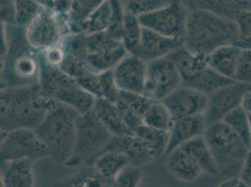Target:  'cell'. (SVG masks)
<instances>
[{"instance_id":"6da1fadb","label":"cell","mask_w":251,"mask_h":187,"mask_svg":"<svg viewBox=\"0 0 251 187\" xmlns=\"http://www.w3.org/2000/svg\"><path fill=\"white\" fill-rule=\"evenodd\" d=\"M7 50L1 57V88L30 86L40 83L41 55L26 38L25 28L1 23Z\"/></svg>"},{"instance_id":"7a4b0ae2","label":"cell","mask_w":251,"mask_h":187,"mask_svg":"<svg viewBox=\"0 0 251 187\" xmlns=\"http://www.w3.org/2000/svg\"><path fill=\"white\" fill-rule=\"evenodd\" d=\"M55 101L49 98L39 84L1 88V131L19 128L36 129Z\"/></svg>"},{"instance_id":"3957f363","label":"cell","mask_w":251,"mask_h":187,"mask_svg":"<svg viewBox=\"0 0 251 187\" xmlns=\"http://www.w3.org/2000/svg\"><path fill=\"white\" fill-rule=\"evenodd\" d=\"M239 31L234 20L200 9H190L184 46L195 54L209 56L221 47L236 45Z\"/></svg>"},{"instance_id":"277c9868","label":"cell","mask_w":251,"mask_h":187,"mask_svg":"<svg viewBox=\"0 0 251 187\" xmlns=\"http://www.w3.org/2000/svg\"><path fill=\"white\" fill-rule=\"evenodd\" d=\"M79 115L73 108L55 102L42 124L35 129L48 148L49 157L57 164L66 166L74 154Z\"/></svg>"},{"instance_id":"5b68a950","label":"cell","mask_w":251,"mask_h":187,"mask_svg":"<svg viewBox=\"0 0 251 187\" xmlns=\"http://www.w3.org/2000/svg\"><path fill=\"white\" fill-rule=\"evenodd\" d=\"M40 85L49 98L73 108L80 115L87 114L94 108L97 97L84 90L68 73L46 64L42 57Z\"/></svg>"},{"instance_id":"8992f818","label":"cell","mask_w":251,"mask_h":187,"mask_svg":"<svg viewBox=\"0 0 251 187\" xmlns=\"http://www.w3.org/2000/svg\"><path fill=\"white\" fill-rule=\"evenodd\" d=\"M113 138L114 135L101 124L93 110L79 115L74 154L66 166L79 168L92 165Z\"/></svg>"},{"instance_id":"52a82bcc","label":"cell","mask_w":251,"mask_h":187,"mask_svg":"<svg viewBox=\"0 0 251 187\" xmlns=\"http://www.w3.org/2000/svg\"><path fill=\"white\" fill-rule=\"evenodd\" d=\"M203 138L219 167L243 162L251 151L224 121L207 125Z\"/></svg>"},{"instance_id":"ba28073f","label":"cell","mask_w":251,"mask_h":187,"mask_svg":"<svg viewBox=\"0 0 251 187\" xmlns=\"http://www.w3.org/2000/svg\"><path fill=\"white\" fill-rule=\"evenodd\" d=\"M128 52L122 41L107 32L84 34V61L87 69L96 74L115 69Z\"/></svg>"},{"instance_id":"9c48e42d","label":"cell","mask_w":251,"mask_h":187,"mask_svg":"<svg viewBox=\"0 0 251 187\" xmlns=\"http://www.w3.org/2000/svg\"><path fill=\"white\" fill-rule=\"evenodd\" d=\"M26 38L32 47L42 52L72 34L70 14H59L50 8H44L39 16L25 28Z\"/></svg>"},{"instance_id":"30bf717a","label":"cell","mask_w":251,"mask_h":187,"mask_svg":"<svg viewBox=\"0 0 251 187\" xmlns=\"http://www.w3.org/2000/svg\"><path fill=\"white\" fill-rule=\"evenodd\" d=\"M0 145L1 163L15 160L36 161L50 156L48 148L35 129L19 128L1 131Z\"/></svg>"},{"instance_id":"8fae6325","label":"cell","mask_w":251,"mask_h":187,"mask_svg":"<svg viewBox=\"0 0 251 187\" xmlns=\"http://www.w3.org/2000/svg\"><path fill=\"white\" fill-rule=\"evenodd\" d=\"M189 11L184 0H171L166 6L138 18L144 28L169 38L184 40Z\"/></svg>"},{"instance_id":"7c38bea8","label":"cell","mask_w":251,"mask_h":187,"mask_svg":"<svg viewBox=\"0 0 251 187\" xmlns=\"http://www.w3.org/2000/svg\"><path fill=\"white\" fill-rule=\"evenodd\" d=\"M181 85H183L181 76L169 57L148 63L144 92L147 96L156 101H162Z\"/></svg>"},{"instance_id":"4fadbf2b","label":"cell","mask_w":251,"mask_h":187,"mask_svg":"<svg viewBox=\"0 0 251 187\" xmlns=\"http://www.w3.org/2000/svg\"><path fill=\"white\" fill-rule=\"evenodd\" d=\"M251 90V83L234 82L209 95L204 114L207 125L223 121L227 115L243 104L246 94Z\"/></svg>"},{"instance_id":"5bb4252c","label":"cell","mask_w":251,"mask_h":187,"mask_svg":"<svg viewBox=\"0 0 251 187\" xmlns=\"http://www.w3.org/2000/svg\"><path fill=\"white\" fill-rule=\"evenodd\" d=\"M208 101L209 95L185 85L178 87L162 100L174 120L204 115Z\"/></svg>"},{"instance_id":"9a60e30c","label":"cell","mask_w":251,"mask_h":187,"mask_svg":"<svg viewBox=\"0 0 251 187\" xmlns=\"http://www.w3.org/2000/svg\"><path fill=\"white\" fill-rule=\"evenodd\" d=\"M147 66L141 57L126 54L113 70L118 89L122 92L144 94L147 82Z\"/></svg>"},{"instance_id":"2e32d148","label":"cell","mask_w":251,"mask_h":187,"mask_svg":"<svg viewBox=\"0 0 251 187\" xmlns=\"http://www.w3.org/2000/svg\"><path fill=\"white\" fill-rule=\"evenodd\" d=\"M184 46V40L169 38L157 32L143 29L142 40L137 56L149 63L168 57L172 52Z\"/></svg>"},{"instance_id":"e0dca14e","label":"cell","mask_w":251,"mask_h":187,"mask_svg":"<svg viewBox=\"0 0 251 187\" xmlns=\"http://www.w3.org/2000/svg\"><path fill=\"white\" fill-rule=\"evenodd\" d=\"M104 151H118L125 155L130 165L142 166L156 160L148 146L136 135L114 136Z\"/></svg>"},{"instance_id":"ac0fdd59","label":"cell","mask_w":251,"mask_h":187,"mask_svg":"<svg viewBox=\"0 0 251 187\" xmlns=\"http://www.w3.org/2000/svg\"><path fill=\"white\" fill-rule=\"evenodd\" d=\"M206 126L207 124L204 115L175 120L171 130L169 131V143L164 157L189 140L203 136Z\"/></svg>"},{"instance_id":"d6986e66","label":"cell","mask_w":251,"mask_h":187,"mask_svg":"<svg viewBox=\"0 0 251 187\" xmlns=\"http://www.w3.org/2000/svg\"><path fill=\"white\" fill-rule=\"evenodd\" d=\"M165 163L171 174L185 183L193 182L203 173L196 160L183 147L169 153Z\"/></svg>"},{"instance_id":"ffe728a7","label":"cell","mask_w":251,"mask_h":187,"mask_svg":"<svg viewBox=\"0 0 251 187\" xmlns=\"http://www.w3.org/2000/svg\"><path fill=\"white\" fill-rule=\"evenodd\" d=\"M1 187H35L33 161L15 160L1 163Z\"/></svg>"},{"instance_id":"44dd1931","label":"cell","mask_w":251,"mask_h":187,"mask_svg":"<svg viewBox=\"0 0 251 187\" xmlns=\"http://www.w3.org/2000/svg\"><path fill=\"white\" fill-rule=\"evenodd\" d=\"M93 112L101 124L114 136L133 134L126 125L125 121L116 105L102 97L96 99Z\"/></svg>"},{"instance_id":"7402d4cb","label":"cell","mask_w":251,"mask_h":187,"mask_svg":"<svg viewBox=\"0 0 251 187\" xmlns=\"http://www.w3.org/2000/svg\"><path fill=\"white\" fill-rule=\"evenodd\" d=\"M189 9L211 11L222 17L234 20L242 11L251 9L248 0H184Z\"/></svg>"},{"instance_id":"603a6c76","label":"cell","mask_w":251,"mask_h":187,"mask_svg":"<svg viewBox=\"0 0 251 187\" xmlns=\"http://www.w3.org/2000/svg\"><path fill=\"white\" fill-rule=\"evenodd\" d=\"M234 82L235 81L226 78L220 73L217 72L210 67L209 64H207L195 73L183 85L191 87L201 93L210 95L220 88Z\"/></svg>"},{"instance_id":"cb8c5ba5","label":"cell","mask_w":251,"mask_h":187,"mask_svg":"<svg viewBox=\"0 0 251 187\" xmlns=\"http://www.w3.org/2000/svg\"><path fill=\"white\" fill-rule=\"evenodd\" d=\"M242 48L237 45L224 46L207 57L210 67L222 76L234 81Z\"/></svg>"},{"instance_id":"d4e9b609","label":"cell","mask_w":251,"mask_h":187,"mask_svg":"<svg viewBox=\"0 0 251 187\" xmlns=\"http://www.w3.org/2000/svg\"><path fill=\"white\" fill-rule=\"evenodd\" d=\"M129 165L130 162L128 158L118 151H104L95 159L92 164L100 175L112 181Z\"/></svg>"},{"instance_id":"484cf974","label":"cell","mask_w":251,"mask_h":187,"mask_svg":"<svg viewBox=\"0 0 251 187\" xmlns=\"http://www.w3.org/2000/svg\"><path fill=\"white\" fill-rule=\"evenodd\" d=\"M181 147L196 160L203 173L211 176L218 174L220 167L217 165L203 136L195 138Z\"/></svg>"},{"instance_id":"4316f807","label":"cell","mask_w":251,"mask_h":187,"mask_svg":"<svg viewBox=\"0 0 251 187\" xmlns=\"http://www.w3.org/2000/svg\"><path fill=\"white\" fill-rule=\"evenodd\" d=\"M59 187H115V183L100 175L92 165L79 167Z\"/></svg>"},{"instance_id":"83f0119b","label":"cell","mask_w":251,"mask_h":187,"mask_svg":"<svg viewBox=\"0 0 251 187\" xmlns=\"http://www.w3.org/2000/svg\"><path fill=\"white\" fill-rule=\"evenodd\" d=\"M134 135L139 137L148 146L156 159L165 156L169 143V132L143 124L134 131Z\"/></svg>"},{"instance_id":"f1b7e54d","label":"cell","mask_w":251,"mask_h":187,"mask_svg":"<svg viewBox=\"0 0 251 187\" xmlns=\"http://www.w3.org/2000/svg\"><path fill=\"white\" fill-rule=\"evenodd\" d=\"M106 0H73L70 13L72 34H83V25L87 17Z\"/></svg>"},{"instance_id":"f546056e","label":"cell","mask_w":251,"mask_h":187,"mask_svg":"<svg viewBox=\"0 0 251 187\" xmlns=\"http://www.w3.org/2000/svg\"><path fill=\"white\" fill-rule=\"evenodd\" d=\"M112 20V5L110 0H106L96 9L85 20L83 25V34L91 35L107 32Z\"/></svg>"},{"instance_id":"4dcf8cb0","label":"cell","mask_w":251,"mask_h":187,"mask_svg":"<svg viewBox=\"0 0 251 187\" xmlns=\"http://www.w3.org/2000/svg\"><path fill=\"white\" fill-rule=\"evenodd\" d=\"M143 29L139 18L136 15L126 11L125 23L122 34V42L126 50L129 54L137 55L142 40Z\"/></svg>"},{"instance_id":"1f68e13d","label":"cell","mask_w":251,"mask_h":187,"mask_svg":"<svg viewBox=\"0 0 251 187\" xmlns=\"http://www.w3.org/2000/svg\"><path fill=\"white\" fill-rule=\"evenodd\" d=\"M174 118L162 101H154L143 117L145 125L169 132L174 124Z\"/></svg>"},{"instance_id":"d6a6232c","label":"cell","mask_w":251,"mask_h":187,"mask_svg":"<svg viewBox=\"0 0 251 187\" xmlns=\"http://www.w3.org/2000/svg\"><path fill=\"white\" fill-rule=\"evenodd\" d=\"M230 128L239 136L244 143L251 151V133L250 115L241 106L232 111L223 120Z\"/></svg>"},{"instance_id":"836d02e7","label":"cell","mask_w":251,"mask_h":187,"mask_svg":"<svg viewBox=\"0 0 251 187\" xmlns=\"http://www.w3.org/2000/svg\"><path fill=\"white\" fill-rule=\"evenodd\" d=\"M16 25L26 28L45 8L35 0H14Z\"/></svg>"},{"instance_id":"e575fe53","label":"cell","mask_w":251,"mask_h":187,"mask_svg":"<svg viewBox=\"0 0 251 187\" xmlns=\"http://www.w3.org/2000/svg\"><path fill=\"white\" fill-rule=\"evenodd\" d=\"M117 100L127 106L130 110L136 113L137 115H140L142 118L144 117L147 109L154 101H156L145 94L130 93L122 91H120Z\"/></svg>"},{"instance_id":"d590c367","label":"cell","mask_w":251,"mask_h":187,"mask_svg":"<svg viewBox=\"0 0 251 187\" xmlns=\"http://www.w3.org/2000/svg\"><path fill=\"white\" fill-rule=\"evenodd\" d=\"M112 5V20L107 33L115 39L122 41V34L125 23V5L121 0H110Z\"/></svg>"},{"instance_id":"8d00e7d4","label":"cell","mask_w":251,"mask_h":187,"mask_svg":"<svg viewBox=\"0 0 251 187\" xmlns=\"http://www.w3.org/2000/svg\"><path fill=\"white\" fill-rule=\"evenodd\" d=\"M171 0H126V11L140 16L166 6Z\"/></svg>"},{"instance_id":"74e56055","label":"cell","mask_w":251,"mask_h":187,"mask_svg":"<svg viewBox=\"0 0 251 187\" xmlns=\"http://www.w3.org/2000/svg\"><path fill=\"white\" fill-rule=\"evenodd\" d=\"M142 179V167L129 165L125 167L114 180L115 187H139Z\"/></svg>"},{"instance_id":"f35d334b","label":"cell","mask_w":251,"mask_h":187,"mask_svg":"<svg viewBox=\"0 0 251 187\" xmlns=\"http://www.w3.org/2000/svg\"><path fill=\"white\" fill-rule=\"evenodd\" d=\"M99 78H100V91H101L100 97L108 99L113 102H116L119 97L120 90L118 89L116 83H115L113 70L105 71V72L100 73Z\"/></svg>"},{"instance_id":"ab89813d","label":"cell","mask_w":251,"mask_h":187,"mask_svg":"<svg viewBox=\"0 0 251 187\" xmlns=\"http://www.w3.org/2000/svg\"><path fill=\"white\" fill-rule=\"evenodd\" d=\"M234 81L240 83H251V49L242 48L240 56L237 63Z\"/></svg>"},{"instance_id":"60d3db41","label":"cell","mask_w":251,"mask_h":187,"mask_svg":"<svg viewBox=\"0 0 251 187\" xmlns=\"http://www.w3.org/2000/svg\"><path fill=\"white\" fill-rule=\"evenodd\" d=\"M40 54L42 60L46 64L60 69L66 58V50L61 42L60 44L54 45L46 49L45 51L40 52Z\"/></svg>"},{"instance_id":"b9f144b4","label":"cell","mask_w":251,"mask_h":187,"mask_svg":"<svg viewBox=\"0 0 251 187\" xmlns=\"http://www.w3.org/2000/svg\"><path fill=\"white\" fill-rule=\"evenodd\" d=\"M234 21L239 31V41L251 38V9L240 11L235 16Z\"/></svg>"},{"instance_id":"7bdbcfd3","label":"cell","mask_w":251,"mask_h":187,"mask_svg":"<svg viewBox=\"0 0 251 187\" xmlns=\"http://www.w3.org/2000/svg\"><path fill=\"white\" fill-rule=\"evenodd\" d=\"M1 23L7 25L16 24L14 0H1Z\"/></svg>"},{"instance_id":"ee69618b","label":"cell","mask_w":251,"mask_h":187,"mask_svg":"<svg viewBox=\"0 0 251 187\" xmlns=\"http://www.w3.org/2000/svg\"><path fill=\"white\" fill-rule=\"evenodd\" d=\"M239 178L248 187H251V151L243 161Z\"/></svg>"},{"instance_id":"f6af8a7d","label":"cell","mask_w":251,"mask_h":187,"mask_svg":"<svg viewBox=\"0 0 251 187\" xmlns=\"http://www.w3.org/2000/svg\"><path fill=\"white\" fill-rule=\"evenodd\" d=\"M217 187H249L240 178H231L229 180L223 181Z\"/></svg>"},{"instance_id":"bcb514c9","label":"cell","mask_w":251,"mask_h":187,"mask_svg":"<svg viewBox=\"0 0 251 187\" xmlns=\"http://www.w3.org/2000/svg\"><path fill=\"white\" fill-rule=\"evenodd\" d=\"M242 107L246 110V112L249 115H251V90L246 94V95L244 97V100H243Z\"/></svg>"},{"instance_id":"7dc6e473","label":"cell","mask_w":251,"mask_h":187,"mask_svg":"<svg viewBox=\"0 0 251 187\" xmlns=\"http://www.w3.org/2000/svg\"><path fill=\"white\" fill-rule=\"evenodd\" d=\"M237 46H239L241 48H245V49H251V38L245 40V41H239L236 44Z\"/></svg>"},{"instance_id":"c3c4849f","label":"cell","mask_w":251,"mask_h":187,"mask_svg":"<svg viewBox=\"0 0 251 187\" xmlns=\"http://www.w3.org/2000/svg\"><path fill=\"white\" fill-rule=\"evenodd\" d=\"M35 1H37L38 3H40L45 8H50L53 0H35Z\"/></svg>"},{"instance_id":"681fc988","label":"cell","mask_w":251,"mask_h":187,"mask_svg":"<svg viewBox=\"0 0 251 187\" xmlns=\"http://www.w3.org/2000/svg\"><path fill=\"white\" fill-rule=\"evenodd\" d=\"M250 115V122H251V115Z\"/></svg>"}]
</instances>
